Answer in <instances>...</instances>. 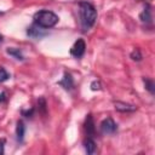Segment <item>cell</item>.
<instances>
[{
  "label": "cell",
  "instance_id": "cell-16",
  "mask_svg": "<svg viewBox=\"0 0 155 155\" xmlns=\"http://www.w3.org/2000/svg\"><path fill=\"white\" fill-rule=\"evenodd\" d=\"M131 58H132L133 61H137V62H139V61H142L143 56H142L140 51H139L138 48H136V50H133V51L131 52Z\"/></svg>",
  "mask_w": 155,
  "mask_h": 155
},
{
  "label": "cell",
  "instance_id": "cell-21",
  "mask_svg": "<svg viewBox=\"0 0 155 155\" xmlns=\"http://www.w3.org/2000/svg\"><path fill=\"white\" fill-rule=\"evenodd\" d=\"M2 40H4V36H2V35H1V34H0V44H1V42H2Z\"/></svg>",
  "mask_w": 155,
  "mask_h": 155
},
{
  "label": "cell",
  "instance_id": "cell-20",
  "mask_svg": "<svg viewBox=\"0 0 155 155\" xmlns=\"http://www.w3.org/2000/svg\"><path fill=\"white\" fill-rule=\"evenodd\" d=\"M6 93L5 92H0V103H2V102H5L6 101Z\"/></svg>",
  "mask_w": 155,
  "mask_h": 155
},
{
  "label": "cell",
  "instance_id": "cell-4",
  "mask_svg": "<svg viewBox=\"0 0 155 155\" xmlns=\"http://www.w3.org/2000/svg\"><path fill=\"white\" fill-rule=\"evenodd\" d=\"M85 50H86V44L84 39H78L70 48V54L75 58H81L85 53Z\"/></svg>",
  "mask_w": 155,
  "mask_h": 155
},
{
  "label": "cell",
  "instance_id": "cell-7",
  "mask_svg": "<svg viewBox=\"0 0 155 155\" xmlns=\"http://www.w3.org/2000/svg\"><path fill=\"white\" fill-rule=\"evenodd\" d=\"M139 19L144 24H151L153 17H151V6L149 4H145L143 7V11L139 13Z\"/></svg>",
  "mask_w": 155,
  "mask_h": 155
},
{
  "label": "cell",
  "instance_id": "cell-8",
  "mask_svg": "<svg viewBox=\"0 0 155 155\" xmlns=\"http://www.w3.org/2000/svg\"><path fill=\"white\" fill-rule=\"evenodd\" d=\"M84 128H85V132L87 136L92 137L96 134V126H94V121H93V117L91 114H88L85 119V124H84Z\"/></svg>",
  "mask_w": 155,
  "mask_h": 155
},
{
  "label": "cell",
  "instance_id": "cell-17",
  "mask_svg": "<svg viewBox=\"0 0 155 155\" xmlns=\"http://www.w3.org/2000/svg\"><path fill=\"white\" fill-rule=\"evenodd\" d=\"M90 87H91V90H92V91H99V90H102V85H101V82H99V81H97V80L92 81Z\"/></svg>",
  "mask_w": 155,
  "mask_h": 155
},
{
  "label": "cell",
  "instance_id": "cell-6",
  "mask_svg": "<svg viewBox=\"0 0 155 155\" xmlns=\"http://www.w3.org/2000/svg\"><path fill=\"white\" fill-rule=\"evenodd\" d=\"M57 84H58L59 86H62L65 91H71V90H74V79H73L71 74L68 73V71L64 73L63 79L59 80Z\"/></svg>",
  "mask_w": 155,
  "mask_h": 155
},
{
  "label": "cell",
  "instance_id": "cell-12",
  "mask_svg": "<svg viewBox=\"0 0 155 155\" xmlns=\"http://www.w3.org/2000/svg\"><path fill=\"white\" fill-rule=\"evenodd\" d=\"M84 148H85V151H86L88 155L93 154V153L96 151V143H94V140H93L91 137H87V138L84 140Z\"/></svg>",
  "mask_w": 155,
  "mask_h": 155
},
{
  "label": "cell",
  "instance_id": "cell-10",
  "mask_svg": "<svg viewBox=\"0 0 155 155\" xmlns=\"http://www.w3.org/2000/svg\"><path fill=\"white\" fill-rule=\"evenodd\" d=\"M24 134H25V125L22 120L17 121V126H16V138L18 143H22L24 139Z\"/></svg>",
  "mask_w": 155,
  "mask_h": 155
},
{
  "label": "cell",
  "instance_id": "cell-3",
  "mask_svg": "<svg viewBox=\"0 0 155 155\" xmlns=\"http://www.w3.org/2000/svg\"><path fill=\"white\" fill-rule=\"evenodd\" d=\"M101 132L103 134H114L117 132V125L111 117H107L101 122Z\"/></svg>",
  "mask_w": 155,
  "mask_h": 155
},
{
  "label": "cell",
  "instance_id": "cell-11",
  "mask_svg": "<svg viewBox=\"0 0 155 155\" xmlns=\"http://www.w3.org/2000/svg\"><path fill=\"white\" fill-rule=\"evenodd\" d=\"M6 53L12 56L17 61H24V56H23L22 50L17 48V47H8V48H6Z\"/></svg>",
  "mask_w": 155,
  "mask_h": 155
},
{
  "label": "cell",
  "instance_id": "cell-15",
  "mask_svg": "<svg viewBox=\"0 0 155 155\" xmlns=\"http://www.w3.org/2000/svg\"><path fill=\"white\" fill-rule=\"evenodd\" d=\"M8 79H10V74L6 71L4 67H0V82H5Z\"/></svg>",
  "mask_w": 155,
  "mask_h": 155
},
{
  "label": "cell",
  "instance_id": "cell-5",
  "mask_svg": "<svg viewBox=\"0 0 155 155\" xmlns=\"http://www.w3.org/2000/svg\"><path fill=\"white\" fill-rule=\"evenodd\" d=\"M27 35H28L29 38H31V39L39 40V39H42L44 36L48 35V33L45 31L44 28L38 27L36 24H31V25H29V27L27 28Z\"/></svg>",
  "mask_w": 155,
  "mask_h": 155
},
{
  "label": "cell",
  "instance_id": "cell-9",
  "mask_svg": "<svg viewBox=\"0 0 155 155\" xmlns=\"http://www.w3.org/2000/svg\"><path fill=\"white\" fill-rule=\"evenodd\" d=\"M114 107H115V109L117 111H121V113H131V111H134L137 109L136 105L128 104V103H124V102H115Z\"/></svg>",
  "mask_w": 155,
  "mask_h": 155
},
{
  "label": "cell",
  "instance_id": "cell-14",
  "mask_svg": "<svg viewBox=\"0 0 155 155\" xmlns=\"http://www.w3.org/2000/svg\"><path fill=\"white\" fill-rule=\"evenodd\" d=\"M38 107H39V111L42 115H45L46 114V101H45L44 97H40L38 99Z\"/></svg>",
  "mask_w": 155,
  "mask_h": 155
},
{
  "label": "cell",
  "instance_id": "cell-1",
  "mask_svg": "<svg viewBox=\"0 0 155 155\" xmlns=\"http://www.w3.org/2000/svg\"><path fill=\"white\" fill-rule=\"evenodd\" d=\"M79 15L82 31H87L94 25L97 19V10L90 1L82 0L79 2Z\"/></svg>",
  "mask_w": 155,
  "mask_h": 155
},
{
  "label": "cell",
  "instance_id": "cell-18",
  "mask_svg": "<svg viewBox=\"0 0 155 155\" xmlns=\"http://www.w3.org/2000/svg\"><path fill=\"white\" fill-rule=\"evenodd\" d=\"M34 111H35V108H30V109H28V110H24V109H23L21 113H22V115L25 116V117H33Z\"/></svg>",
  "mask_w": 155,
  "mask_h": 155
},
{
  "label": "cell",
  "instance_id": "cell-19",
  "mask_svg": "<svg viewBox=\"0 0 155 155\" xmlns=\"http://www.w3.org/2000/svg\"><path fill=\"white\" fill-rule=\"evenodd\" d=\"M5 151V139H0V155H2Z\"/></svg>",
  "mask_w": 155,
  "mask_h": 155
},
{
  "label": "cell",
  "instance_id": "cell-2",
  "mask_svg": "<svg viewBox=\"0 0 155 155\" xmlns=\"http://www.w3.org/2000/svg\"><path fill=\"white\" fill-rule=\"evenodd\" d=\"M33 19H34V24H36L38 27L44 28V29H48V28L54 27L58 23V19L59 18L52 11L40 10V11H38V12L34 13Z\"/></svg>",
  "mask_w": 155,
  "mask_h": 155
},
{
  "label": "cell",
  "instance_id": "cell-13",
  "mask_svg": "<svg viewBox=\"0 0 155 155\" xmlns=\"http://www.w3.org/2000/svg\"><path fill=\"white\" fill-rule=\"evenodd\" d=\"M143 84L145 86V90L149 91L150 94H155V82L151 80V79H148V78H143Z\"/></svg>",
  "mask_w": 155,
  "mask_h": 155
}]
</instances>
